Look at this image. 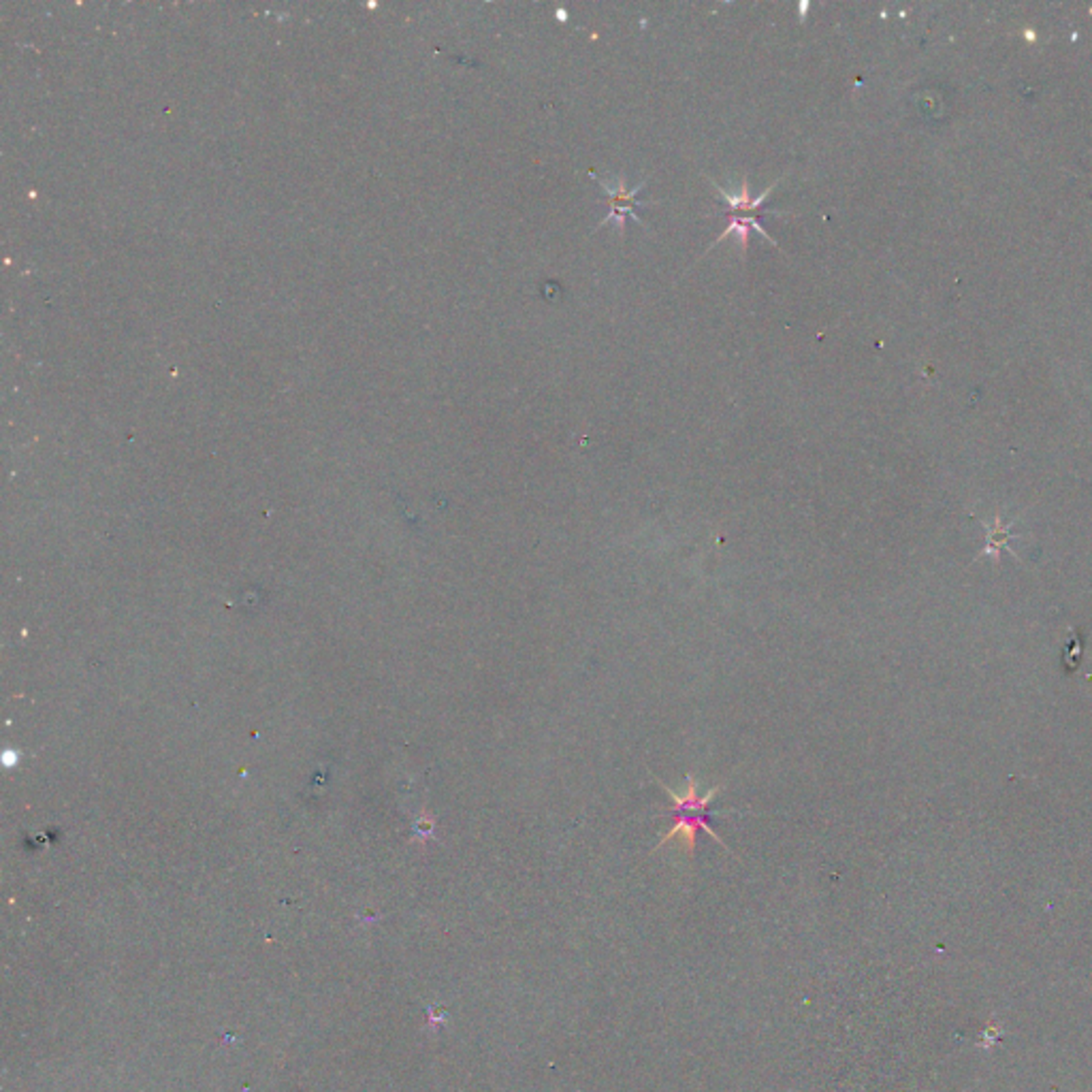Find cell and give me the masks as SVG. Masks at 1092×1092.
I'll use <instances>...</instances> for the list:
<instances>
[{
  "mask_svg": "<svg viewBox=\"0 0 1092 1092\" xmlns=\"http://www.w3.org/2000/svg\"><path fill=\"white\" fill-rule=\"evenodd\" d=\"M1011 530L1010 527H1003L1001 523H997L994 530H988V549L986 553H998L1001 549H1007V542L1011 540Z\"/></svg>",
  "mask_w": 1092,
  "mask_h": 1092,
  "instance_id": "obj_4",
  "label": "cell"
},
{
  "mask_svg": "<svg viewBox=\"0 0 1092 1092\" xmlns=\"http://www.w3.org/2000/svg\"><path fill=\"white\" fill-rule=\"evenodd\" d=\"M655 781L664 787V792L668 794V798H670L672 802L670 805L672 826L668 828V832H666L664 837L659 838L658 850L670 843V841H674V838H681L685 854L691 858L694 856V847H696L698 830H704L710 838H715L723 850H728L726 843L717 837V832L713 830L709 824L710 818L709 805L717 798V794L722 792L723 786L710 787L709 792L700 796V794H698V779L694 774H687V777H685L683 792H674V790H670V787L666 786L664 781H659L658 777H655Z\"/></svg>",
  "mask_w": 1092,
  "mask_h": 1092,
  "instance_id": "obj_1",
  "label": "cell"
},
{
  "mask_svg": "<svg viewBox=\"0 0 1092 1092\" xmlns=\"http://www.w3.org/2000/svg\"><path fill=\"white\" fill-rule=\"evenodd\" d=\"M589 178L598 182V186H600L602 192H604V197H606V205H608V214L604 216V220L598 224V229H602V226H608L610 222H617L619 230L623 233V230H626V216H632L634 222L645 224L642 222V218H640V214H638V207L640 205H646V203L638 201V197H640V192L645 190L646 179H642V182H640V184L636 186L634 190L627 192L626 190V178H617V186H610L608 182H604V179L598 178V175H595V173H591V171H589Z\"/></svg>",
  "mask_w": 1092,
  "mask_h": 1092,
  "instance_id": "obj_3",
  "label": "cell"
},
{
  "mask_svg": "<svg viewBox=\"0 0 1092 1092\" xmlns=\"http://www.w3.org/2000/svg\"><path fill=\"white\" fill-rule=\"evenodd\" d=\"M710 182H713V186L717 188V194H719V198H722L723 205H726V218H728V226L723 229V233L719 235V239H715V243H713L710 248H715L717 243L723 242L726 237L736 235V239H738V243L742 246V250L747 252L749 230L751 229L758 230V233H760V235L764 237L768 243L777 246V242H774L773 237L766 233V229L762 226V216L766 214V198L770 197V192H773V188L777 186V182H773V186H768L766 190L762 192L760 197H755V198H749V184L747 182H742L741 190L736 192V194L734 192H728L726 188H722L719 184H715V179H710Z\"/></svg>",
  "mask_w": 1092,
  "mask_h": 1092,
  "instance_id": "obj_2",
  "label": "cell"
}]
</instances>
